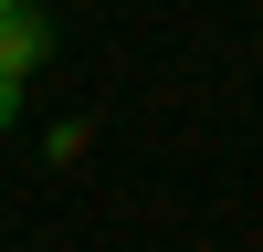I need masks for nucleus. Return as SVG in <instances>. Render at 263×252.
I'll return each instance as SVG.
<instances>
[{"mask_svg":"<svg viewBox=\"0 0 263 252\" xmlns=\"http://www.w3.org/2000/svg\"><path fill=\"white\" fill-rule=\"evenodd\" d=\"M42 63H53V11L32 0V11H11V21H0V84H32Z\"/></svg>","mask_w":263,"mask_h":252,"instance_id":"obj_1","label":"nucleus"},{"mask_svg":"<svg viewBox=\"0 0 263 252\" xmlns=\"http://www.w3.org/2000/svg\"><path fill=\"white\" fill-rule=\"evenodd\" d=\"M11 126H21V84H0V137H11Z\"/></svg>","mask_w":263,"mask_h":252,"instance_id":"obj_2","label":"nucleus"},{"mask_svg":"<svg viewBox=\"0 0 263 252\" xmlns=\"http://www.w3.org/2000/svg\"><path fill=\"white\" fill-rule=\"evenodd\" d=\"M11 11H32V0H0V21H11Z\"/></svg>","mask_w":263,"mask_h":252,"instance_id":"obj_3","label":"nucleus"}]
</instances>
